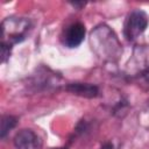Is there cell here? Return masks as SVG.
<instances>
[{"mask_svg":"<svg viewBox=\"0 0 149 149\" xmlns=\"http://www.w3.org/2000/svg\"><path fill=\"white\" fill-rule=\"evenodd\" d=\"M90 44L92 51L104 62H115L122 54L118 36L106 24H100L92 30Z\"/></svg>","mask_w":149,"mask_h":149,"instance_id":"cell-1","label":"cell"},{"mask_svg":"<svg viewBox=\"0 0 149 149\" xmlns=\"http://www.w3.org/2000/svg\"><path fill=\"white\" fill-rule=\"evenodd\" d=\"M30 21L26 17L8 16L1 23V44L9 48L22 42L30 29Z\"/></svg>","mask_w":149,"mask_h":149,"instance_id":"cell-2","label":"cell"},{"mask_svg":"<svg viewBox=\"0 0 149 149\" xmlns=\"http://www.w3.org/2000/svg\"><path fill=\"white\" fill-rule=\"evenodd\" d=\"M149 22V17L147 13L142 9L132 10L125 22L123 34L128 41H135L147 28Z\"/></svg>","mask_w":149,"mask_h":149,"instance_id":"cell-3","label":"cell"},{"mask_svg":"<svg viewBox=\"0 0 149 149\" xmlns=\"http://www.w3.org/2000/svg\"><path fill=\"white\" fill-rule=\"evenodd\" d=\"M15 149H42L43 142L33 129H21L13 139Z\"/></svg>","mask_w":149,"mask_h":149,"instance_id":"cell-4","label":"cell"},{"mask_svg":"<svg viewBox=\"0 0 149 149\" xmlns=\"http://www.w3.org/2000/svg\"><path fill=\"white\" fill-rule=\"evenodd\" d=\"M86 35V28L81 22L70 24L63 33L62 42L68 48H77L81 44Z\"/></svg>","mask_w":149,"mask_h":149,"instance_id":"cell-5","label":"cell"},{"mask_svg":"<svg viewBox=\"0 0 149 149\" xmlns=\"http://www.w3.org/2000/svg\"><path fill=\"white\" fill-rule=\"evenodd\" d=\"M65 90L71 94L87 99H93L99 95V87L90 83H70L65 85Z\"/></svg>","mask_w":149,"mask_h":149,"instance_id":"cell-6","label":"cell"},{"mask_svg":"<svg viewBox=\"0 0 149 149\" xmlns=\"http://www.w3.org/2000/svg\"><path fill=\"white\" fill-rule=\"evenodd\" d=\"M17 118L13 115H2L1 118V128H0V136L5 139V136L16 126Z\"/></svg>","mask_w":149,"mask_h":149,"instance_id":"cell-7","label":"cell"},{"mask_svg":"<svg viewBox=\"0 0 149 149\" xmlns=\"http://www.w3.org/2000/svg\"><path fill=\"white\" fill-rule=\"evenodd\" d=\"M88 130H90V123H88L85 119H83V120H80V121L77 123L73 135H74V137H77V136H80V135L86 134Z\"/></svg>","mask_w":149,"mask_h":149,"instance_id":"cell-8","label":"cell"},{"mask_svg":"<svg viewBox=\"0 0 149 149\" xmlns=\"http://www.w3.org/2000/svg\"><path fill=\"white\" fill-rule=\"evenodd\" d=\"M127 102H128L127 100H120V101L114 106V108H113V114L121 116V113H126V109H127V107H128V104H127Z\"/></svg>","mask_w":149,"mask_h":149,"instance_id":"cell-9","label":"cell"},{"mask_svg":"<svg viewBox=\"0 0 149 149\" xmlns=\"http://www.w3.org/2000/svg\"><path fill=\"white\" fill-rule=\"evenodd\" d=\"M1 47V62L5 63L7 62V59L9 58V55H10V51H12V48L5 45V44H0Z\"/></svg>","mask_w":149,"mask_h":149,"instance_id":"cell-10","label":"cell"},{"mask_svg":"<svg viewBox=\"0 0 149 149\" xmlns=\"http://www.w3.org/2000/svg\"><path fill=\"white\" fill-rule=\"evenodd\" d=\"M142 77H143V79H144V81L147 83V84H149V66L142 72Z\"/></svg>","mask_w":149,"mask_h":149,"instance_id":"cell-11","label":"cell"},{"mask_svg":"<svg viewBox=\"0 0 149 149\" xmlns=\"http://www.w3.org/2000/svg\"><path fill=\"white\" fill-rule=\"evenodd\" d=\"M100 149H114V144L113 143H111V142H107L106 144H104Z\"/></svg>","mask_w":149,"mask_h":149,"instance_id":"cell-12","label":"cell"},{"mask_svg":"<svg viewBox=\"0 0 149 149\" xmlns=\"http://www.w3.org/2000/svg\"><path fill=\"white\" fill-rule=\"evenodd\" d=\"M70 3H71L73 7H78V8L84 7V6L86 5V3H85V2H83V1H81V2H70Z\"/></svg>","mask_w":149,"mask_h":149,"instance_id":"cell-13","label":"cell"}]
</instances>
